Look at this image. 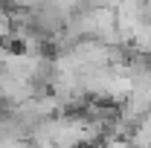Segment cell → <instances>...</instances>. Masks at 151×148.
Wrapping results in <instances>:
<instances>
[{"mask_svg":"<svg viewBox=\"0 0 151 148\" xmlns=\"http://www.w3.org/2000/svg\"><path fill=\"white\" fill-rule=\"evenodd\" d=\"M84 148H105V142H87Z\"/></svg>","mask_w":151,"mask_h":148,"instance_id":"cell-1","label":"cell"}]
</instances>
